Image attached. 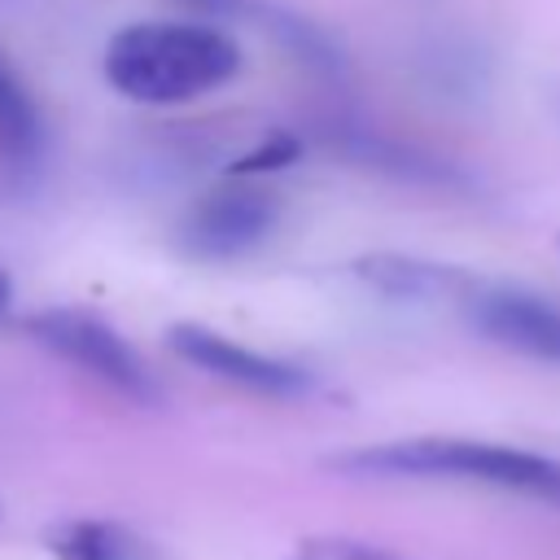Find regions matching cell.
Here are the masks:
<instances>
[{"label":"cell","instance_id":"cell-1","mask_svg":"<svg viewBox=\"0 0 560 560\" xmlns=\"http://www.w3.org/2000/svg\"><path fill=\"white\" fill-rule=\"evenodd\" d=\"M101 70L136 105H184L241 74V44L201 18H144L109 35Z\"/></svg>","mask_w":560,"mask_h":560},{"label":"cell","instance_id":"cell-2","mask_svg":"<svg viewBox=\"0 0 560 560\" xmlns=\"http://www.w3.org/2000/svg\"><path fill=\"white\" fill-rule=\"evenodd\" d=\"M354 477H389V481H468L490 490H512L525 499H542L560 508V459L477 442V438H398L363 451H346L332 459Z\"/></svg>","mask_w":560,"mask_h":560},{"label":"cell","instance_id":"cell-3","mask_svg":"<svg viewBox=\"0 0 560 560\" xmlns=\"http://www.w3.org/2000/svg\"><path fill=\"white\" fill-rule=\"evenodd\" d=\"M276 219H280V201L267 184L228 175L179 214L171 241L192 262H232L254 254L271 236Z\"/></svg>","mask_w":560,"mask_h":560},{"label":"cell","instance_id":"cell-4","mask_svg":"<svg viewBox=\"0 0 560 560\" xmlns=\"http://www.w3.org/2000/svg\"><path fill=\"white\" fill-rule=\"evenodd\" d=\"M26 332L48 354H57L61 363L101 381L105 389H114L131 402H153L158 398V381H153L149 363L140 359V350L114 324H105L101 315L79 311V306H48V311L31 315Z\"/></svg>","mask_w":560,"mask_h":560},{"label":"cell","instance_id":"cell-5","mask_svg":"<svg viewBox=\"0 0 560 560\" xmlns=\"http://www.w3.org/2000/svg\"><path fill=\"white\" fill-rule=\"evenodd\" d=\"M459 311L486 341L538 363H560V302L521 284L477 280Z\"/></svg>","mask_w":560,"mask_h":560},{"label":"cell","instance_id":"cell-6","mask_svg":"<svg viewBox=\"0 0 560 560\" xmlns=\"http://www.w3.org/2000/svg\"><path fill=\"white\" fill-rule=\"evenodd\" d=\"M166 346L192 363L197 372H210L219 381H232L249 394H267V398H298L311 389V372L289 363V359H276L267 350H254L219 328H206V324H175L166 328Z\"/></svg>","mask_w":560,"mask_h":560},{"label":"cell","instance_id":"cell-7","mask_svg":"<svg viewBox=\"0 0 560 560\" xmlns=\"http://www.w3.org/2000/svg\"><path fill=\"white\" fill-rule=\"evenodd\" d=\"M354 276L389 298H451L464 302L468 289L477 284V276L446 267V262H429V258H407V254H368L354 262Z\"/></svg>","mask_w":560,"mask_h":560},{"label":"cell","instance_id":"cell-8","mask_svg":"<svg viewBox=\"0 0 560 560\" xmlns=\"http://www.w3.org/2000/svg\"><path fill=\"white\" fill-rule=\"evenodd\" d=\"M44 153V114L13 70V61L0 52V162L18 175H26Z\"/></svg>","mask_w":560,"mask_h":560},{"label":"cell","instance_id":"cell-9","mask_svg":"<svg viewBox=\"0 0 560 560\" xmlns=\"http://www.w3.org/2000/svg\"><path fill=\"white\" fill-rule=\"evenodd\" d=\"M44 547L52 560H140V542L122 525L96 516H66L48 525Z\"/></svg>","mask_w":560,"mask_h":560},{"label":"cell","instance_id":"cell-10","mask_svg":"<svg viewBox=\"0 0 560 560\" xmlns=\"http://www.w3.org/2000/svg\"><path fill=\"white\" fill-rule=\"evenodd\" d=\"M289 560H398L394 551L385 547H372L363 538H346V534H315V538H302Z\"/></svg>","mask_w":560,"mask_h":560},{"label":"cell","instance_id":"cell-11","mask_svg":"<svg viewBox=\"0 0 560 560\" xmlns=\"http://www.w3.org/2000/svg\"><path fill=\"white\" fill-rule=\"evenodd\" d=\"M184 4H192V9H201V13H236V9H241L236 0H184Z\"/></svg>","mask_w":560,"mask_h":560},{"label":"cell","instance_id":"cell-12","mask_svg":"<svg viewBox=\"0 0 560 560\" xmlns=\"http://www.w3.org/2000/svg\"><path fill=\"white\" fill-rule=\"evenodd\" d=\"M9 306H13V280H9V271L0 267V315H9Z\"/></svg>","mask_w":560,"mask_h":560}]
</instances>
